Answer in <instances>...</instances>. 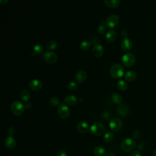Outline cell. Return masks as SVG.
Returning <instances> with one entry per match:
<instances>
[{
    "label": "cell",
    "mask_w": 156,
    "mask_h": 156,
    "mask_svg": "<svg viewBox=\"0 0 156 156\" xmlns=\"http://www.w3.org/2000/svg\"><path fill=\"white\" fill-rule=\"evenodd\" d=\"M106 27L105 25L101 24V25H100L99 26H98V31L100 34H104L106 32Z\"/></svg>",
    "instance_id": "cell-31"
},
{
    "label": "cell",
    "mask_w": 156,
    "mask_h": 156,
    "mask_svg": "<svg viewBox=\"0 0 156 156\" xmlns=\"http://www.w3.org/2000/svg\"><path fill=\"white\" fill-rule=\"evenodd\" d=\"M106 131L105 126L102 124L95 122L90 127V131L92 134L96 136H101L104 134Z\"/></svg>",
    "instance_id": "cell-4"
},
{
    "label": "cell",
    "mask_w": 156,
    "mask_h": 156,
    "mask_svg": "<svg viewBox=\"0 0 156 156\" xmlns=\"http://www.w3.org/2000/svg\"><path fill=\"white\" fill-rule=\"evenodd\" d=\"M92 52H93L94 56L97 57H100L104 54V48L101 45L97 43L95 45L93 49H92Z\"/></svg>",
    "instance_id": "cell-13"
},
{
    "label": "cell",
    "mask_w": 156,
    "mask_h": 156,
    "mask_svg": "<svg viewBox=\"0 0 156 156\" xmlns=\"http://www.w3.org/2000/svg\"><path fill=\"white\" fill-rule=\"evenodd\" d=\"M124 73V69L122 65L120 63H115L110 69V74L113 78H120L123 76Z\"/></svg>",
    "instance_id": "cell-2"
},
{
    "label": "cell",
    "mask_w": 156,
    "mask_h": 156,
    "mask_svg": "<svg viewBox=\"0 0 156 156\" xmlns=\"http://www.w3.org/2000/svg\"><path fill=\"white\" fill-rule=\"evenodd\" d=\"M68 88L69 90H76L77 88H78V85L76 82H71L69 83L68 85Z\"/></svg>",
    "instance_id": "cell-30"
},
{
    "label": "cell",
    "mask_w": 156,
    "mask_h": 156,
    "mask_svg": "<svg viewBox=\"0 0 156 156\" xmlns=\"http://www.w3.org/2000/svg\"><path fill=\"white\" fill-rule=\"evenodd\" d=\"M4 144L5 146L9 149H13L16 146V140L12 137L9 136L5 138L4 140Z\"/></svg>",
    "instance_id": "cell-16"
},
{
    "label": "cell",
    "mask_w": 156,
    "mask_h": 156,
    "mask_svg": "<svg viewBox=\"0 0 156 156\" xmlns=\"http://www.w3.org/2000/svg\"><path fill=\"white\" fill-rule=\"evenodd\" d=\"M8 134L9 135V136L12 137L13 135L15 134V129L12 126L9 127V128H8Z\"/></svg>",
    "instance_id": "cell-34"
},
{
    "label": "cell",
    "mask_w": 156,
    "mask_h": 156,
    "mask_svg": "<svg viewBox=\"0 0 156 156\" xmlns=\"http://www.w3.org/2000/svg\"><path fill=\"white\" fill-rule=\"evenodd\" d=\"M121 47L123 50L125 51H130L132 48V42L129 38H124L121 42Z\"/></svg>",
    "instance_id": "cell-11"
},
{
    "label": "cell",
    "mask_w": 156,
    "mask_h": 156,
    "mask_svg": "<svg viewBox=\"0 0 156 156\" xmlns=\"http://www.w3.org/2000/svg\"><path fill=\"white\" fill-rule=\"evenodd\" d=\"M91 42L87 40H84V41L82 42L80 44V48L83 50H87L89 49L91 47Z\"/></svg>",
    "instance_id": "cell-27"
},
{
    "label": "cell",
    "mask_w": 156,
    "mask_h": 156,
    "mask_svg": "<svg viewBox=\"0 0 156 156\" xmlns=\"http://www.w3.org/2000/svg\"><path fill=\"white\" fill-rule=\"evenodd\" d=\"M122 62L125 67H132L135 62V57L132 53H126L122 57Z\"/></svg>",
    "instance_id": "cell-6"
},
{
    "label": "cell",
    "mask_w": 156,
    "mask_h": 156,
    "mask_svg": "<svg viewBox=\"0 0 156 156\" xmlns=\"http://www.w3.org/2000/svg\"><path fill=\"white\" fill-rule=\"evenodd\" d=\"M30 88L34 91H38L41 90L42 88L43 84L41 81L37 80V79H34L29 84Z\"/></svg>",
    "instance_id": "cell-12"
},
{
    "label": "cell",
    "mask_w": 156,
    "mask_h": 156,
    "mask_svg": "<svg viewBox=\"0 0 156 156\" xmlns=\"http://www.w3.org/2000/svg\"><path fill=\"white\" fill-rule=\"evenodd\" d=\"M32 105L31 102H26L25 105V107L26 109H31L32 107Z\"/></svg>",
    "instance_id": "cell-39"
},
{
    "label": "cell",
    "mask_w": 156,
    "mask_h": 156,
    "mask_svg": "<svg viewBox=\"0 0 156 156\" xmlns=\"http://www.w3.org/2000/svg\"><path fill=\"white\" fill-rule=\"evenodd\" d=\"M130 156H142V154L139 151L136 150V151H132V153L131 154Z\"/></svg>",
    "instance_id": "cell-36"
},
{
    "label": "cell",
    "mask_w": 156,
    "mask_h": 156,
    "mask_svg": "<svg viewBox=\"0 0 156 156\" xmlns=\"http://www.w3.org/2000/svg\"><path fill=\"white\" fill-rule=\"evenodd\" d=\"M7 3H8V0H1L0 1V3L2 5H5Z\"/></svg>",
    "instance_id": "cell-40"
},
{
    "label": "cell",
    "mask_w": 156,
    "mask_h": 156,
    "mask_svg": "<svg viewBox=\"0 0 156 156\" xmlns=\"http://www.w3.org/2000/svg\"><path fill=\"white\" fill-rule=\"evenodd\" d=\"M106 38L107 41H108L109 42H113L117 38V34L114 30H109L106 32Z\"/></svg>",
    "instance_id": "cell-17"
},
{
    "label": "cell",
    "mask_w": 156,
    "mask_h": 156,
    "mask_svg": "<svg viewBox=\"0 0 156 156\" xmlns=\"http://www.w3.org/2000/svg\"><path fill=\"white\" fill-rule=\"evenodd\" d=\"M104 3L109 8H115L118 6L120 1V0H105Z\"/></svg>",
    "instance_id": "cell-20"
},
{
    "label": "cell",
    "mask_w": 156,
    "mask_h": 156,
    "mask_svg": "<svg viewBox=\"0 0 156 156\" xmlns=\"http://www.w3.org/2000/svg\"><path fill=\"white\" fill-rule=\"evenodd\" d=\"M140 131L138 130H135L132 133V138L133 139L136 140V139H138V138H140Z\"/></svg>",
    "instance_id": "cell-33"
},
{
    "label": "cell",
    "mask_w": 156,
    "mask_h": 156,
    "mask_svg": "<svg viewBox=\"0 0 156 156\" xmlns=\"http://www.w3.org/2000/svg\"><path fill=\"white\" fill-rule=\"evenodd\" d=\"M33 51H34V53H35L36 54L42 53L43 51V46L40 44H37L35 45L33 48Z\"/></svg>",
    "instance_id": "cell-28"
},
{
    "label": "cell",
    "mask_w": 156,
    "mask_h": 156,
    "mask_svg": "<svg viewBox=\"0 0 156 156\" xmlns=\"http://www.w3.org/2000/svg\"><path fill=\"white\" fill-rule=\"evenodd\" d=\"M87 77V74L84 70H79L76 74V80L78 83L84 82Z\"/></svg>",
    "instance_id": "cell-15"
},
{
    "label": "cell",
    "mask_w": 156,
    "mask_h": 156,
    "mask_svg": "<svg viewBox=\"0 0 156 156\" xmlns=\"http://www.w3.org/2000/svg\"><path fill=\"white\" fill-rule=\"evenodd\" d=\"M102 117L105 120H108L111 117V113L110 111H104L102 113Z\"/></svg>",
    "instance_id": "cell-32"
},
{
    "label": "cell",
    "mask_w": 156,
    "mask_h": 156,
    "mask_svg": "<svg viewBox=\"0 0 156 156\" xmlns=\"http://www.w3.org/2000/svg\"><path fill=\"white\" fill-rule=\"evenodd\" d=\"M25 108V106L21 102L18 101H14L10 106L11 111L16 116H20L23 113Z\"/></svg>",
    "instance_id": "cell-3"
},
{
    "label": "cell",
    "mask_w": 156,
    "mask_h": 156,
    "mask_svg": "<svg viewBox=\"0 0 156 156\" xmlns=\"http://www.w3.org/2000/svg\"><path fill=\"white\" fill-rule=\"evenodd\" d=\"M111 98L112 102L116 104L120 105L122 102V97L118 93H113L111 96Z\"/></svg>",
    "instance_id": "cell-23"
},
{
    "label": "cell",
    "mask_w": 156,
    "mask_h": 156,
    "mask_svg": "<svg viewBox=\"0 0 156 156\" xmlns=\"http://www.w3.org/2000/svg\"><path fill=\"white\" fill-rule=\"evenodd\" d=\"M65 102L69 106H73L78 102V98L74 95H68L65 98Z\"/></svg>",
    "instance_id": "cell-18"
},
{
    "label": "cell",
    "mask_w": 156,
    "mask_h": 156,
    "mask_svg": "<svg viewBox=\"0 0 156 156\" xmlns=\"http://www.w3.org/2000/svg\"><path fill=\"white\" fill-rule=\"evenodd\" d=\"M121 149L125 153L134 151L136 147V142L134 139L131 138H126L121 141L120 143Z\"/></svg>",
    "instance_id": "cell-1"
},
{
    "label": "cell",
    "mask_w": 156,
    "mask_h": 156,
    "mask_svg": "<svg viewBox=\"0 0 156 156\" xmlns=\"http://www.w3.org/2000/svg\"><path fill=\"white\" fill-rule=\"evenodd\" d=\"M77 130L81 134H85L89 130V126L85 121H81L77 126Z\"/></svg>",
    "instance_id": "cell-14"
},
{
    "label": "cell",
    "mask_w": 156,
    "mask_h": 156,
    "mask_svg": "<svg viewBox=\"0 0 156 156\" xmlns=\"http://www.w3.org/2000/svg\"><path fill=\"white\" fill-rule=\"evenodd\" d=\"M57 112L62 118H67L70 115V109L65 104H61L57 109Z\"/></svg>",
    "instance_id": "cell-9"
},
{
    "label": "cell",
    "mask_w": 156,
    "mask_h": 156,
    "mask_svg": "<svg viewBox=\"0 0 156 156\" xmlns=\"http://www.w3.org/2000/svg\"><path fill=\"white\" fill-rule=\"evenodd\" d=\"M125 79L128 82H132L137 78V74L134 71H128L125 73Z\"/></svg>",
    "instance_id": "cell-19"
},
{
    "label": "cell",
    "mask_w": 156,
    "mask_h": 156,
    "mask_svg": "<svg viewBox=\"0 0 156 156\" xmlns=\"http://www.w3.org/2000/svg\"><path fill=\"white\" fill-rule=\"evenodd\" d=\"M114 139V134L112 132H109L104 136V140L106 143H111Z\"/></svg>",
    "instance_id": "cell-25"
},
{
    "label": "cell",
    "mask_w": 156,
    "mask_h": 156,
    "mask_svg": "<svg viewBox=\"0 0 156 156\" xmlns=\"http://www.w3.org/2000/svg\"><path fill=\"white\" fill-rule=\"evenodd\" d=\"M57 156H67V153L64 150H59L57 154Z\"/></svg>",
    "instance_id": "cell-35"
},
{
    "label": "cell",
    "mask_w": 156,
    "mask_h": 156,
    "mask_svg": "<svg viewBox=\"0 0 156 156\" xmlns=\"http://www.w3.org/2000/svg\"><path fill=\"white\" fill-rule=\"evenodd\" d=\"M128 31L125 30V29H123V30H121V36H122L123 37L126 38V37L128 36Z\"/></svg>",
    "instance_id": "cell-38"
},
{
    "label": "cell",
    "mask_w": 156,
    "mask_h": 156,
    "mask_svg": "<svg viewBox=\"0 0 156 156\" xmlns=\"http://www.w3.org/2000/svg\"><path fill=\"white\" fill-rule=\"evenodd\" d=\"M117 111L118 114L120 116L125 117L129 114V107L125 104H120L117 108Z\"/></svg>",
    "instance_id": "cell-10"
},
{
    "label": "cell",
    "mask_w": 156,
    "mask_h": 156,
    "mask_svg": "<svg viewBox=\"0 0 156 156\" xmlns=\"http://www.w3.org/2000/svg\"><path fill=\"white\" fill-rule=\"evenodd\" d=\"M49 102L52 106L56 107L59 105V98L56 96H53L50 98Z\"/></svg>",
    "instance_id": "cell-29"
},
{
    "label": "cell",
    "mask_w": 156,
    "mask_h": 156,
    "mask_svg": "<svg viewBox=\"0 0 156 156\" xmlns=\"http://www.w3.org/2000/svg\"><path fill=\"white\" fill-rule=\"evenodd\" d=\"M57 47V43L55 40H51L47 43V48L49 50H54Z\"/></svg>",
    "instance_id": "cell-26"
},
{
    "label": "cell",
    "mask_w": 156,
    "mask_h": 156,
    "mask_svg": "<svg viewBox=\"0 0 156 156\" xmlns=\"http://www.w3.org/2000/svg\"><path fill=\"white\" fill-rule=\"evenodd\" d=\"M43 57L45 61L50 64H53L57 62V56L53 51H47L43 54Z\"/></svg>",
    "instance_id": "cell-8"
},
{
    "label": "cell",
    "mask_w": 156,
    "mask_h": 156,
    "mask_svg": "<svg viewBox=\"0 0 156 156\" xmlns=\"http://www.w3.org/2000/svg\"><path fill=\"white\" fill-rule=\"evenodd\" d=\"M94 154L96 156H106L105 149L101 146H96L94 149Z\"/></svg>",
    "instance_id": "cell-22"
},
{
    "label": "cell",
    "mask_w": 156,
    "mask_h": 156,
    "mask_svg": "<svg viewBox=\"0 0 156 156\" xmlns=\"http://www.w3.org/2000/svg\"><path fill=\"white\" fill-rule=\"evenodd\" d=\"M20 96L21 100L23 101L27 102V101L30 100L31 95L30 92H29V91H27V90H23L21 92Z\"/></svg>",
    "instance_id": "cell-21"
},
{
    "label": "cell",
    "mask_w": 156,
    "mask_h": 156,
    "mask_svg": "<svg viewBox=\"0 0 156 156\" xmlns=\"http://www.w3.org/2000/svg\"><path fill=\"white\" fill-rule=\"evenodd\" d=\"M144 148V144L143 142H140L138 143V146H137V148L138 150H140V151H142Z\"/></svg>",
    "instance_id": "cell-37"
},
{
    "label": "cell",
    "mask_w": 156,
    "mask_h": 156,
    "mask_svg": "<svg viewBox=\"0 0 156 156\" xmlns=\"http://www.w3.org/2000/svg\"><path fill=\"white\" fill-rule=\"evenodd\" d=\"M79 101H83V100L82 99V98H79Z\"/></svg>",
    "instance_id": "cell-43"
},
{
    "label": "cell",
    "mask_w": 156,
    "mask_h": 156,
    "mask_svg": "<svg viewBox=\"0 0 156 156\" xmlns=\"http://www.w3.org/2000/svg\"><path fill=\"white\" fill-rule=\"evenodd\" d=\"M106 156H115V155L112 153H109L106 154Z\"/></svg>",
    "instance_id": "cell-41"
},
{
    "label": "cell",
    "mask_w": 156,
    "mask_h": 156,
    "mask_svg": "<svg viewBox=\"0 0 156 156\" xmlns=\"http://www.w3.org/2000/svg\"><path fill=\"white\" fill-rule=\"evenodd\" d=\"M153 156H156V149L154 150L153 152Z\"/></svg>",
    "instance_id": "cell-42"
},
{
    "label": "cell",
    "mask_w": 156,
    "mask_h": 156,
    "mask_svg": "<svg viewBox=\"0 0 156 156\" xmlns=\"http://www.w3.org/2000/svg\"><path fill=\"white\" fill-rule=\"evenodd\" d=\"M109 126L113 131H119L123 127V121L118 117L112 118L111 121H110Z\"/></svg>",
    "instance_id": "cell-5"
},
{
    "label": "cell",
    "mask_w": 156,
    "mask_h": 156,
    "mask_svg": "<svg viewBox=\"0 0 156 156\" xmlns=\"http://www.w3.org/2000/svg\"><path fill=\"white\" fill-rule=\"evenodd\" d=\"M117 87L120 90H126L128 87V84L126 81H124V80H119L118 82L117 83Z\"/></svg>",
    "instance_id": "cell-24"
},
{
    "label": "cell",
    "mask_w": 156,
    "mask_h": 156,
    "mask_svg": "<svg viewBox=\"0 0 156 156\" xmlns=\"http://www.w3.org/2000/svg\"><path fill=\"white\" fill-rule=\"evenodd\" d=\"M119 16L117 15H111L105 20V25L109 27H113L117 26L119 22Z\"/></svg>",
    "instance_id": "cell-7"
}]
</instances>
